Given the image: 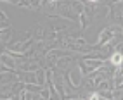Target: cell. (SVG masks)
Returning a JSON list of instances; mask_svg holds the SVG:
<instances>
[{
    "instance_id": "obj_1",
    "label": "cell",
    "mask_w": 123,
    "mask_h": 100,
    "mask_svg": "<svg viewBox=\"0 0 123 100\" xmlns=\"http://www.w3.org/2000/svg\"><path fill=\"white\" fill-rule=\"evenodd\" d=\"M113 61H114V62H120V61H121V57H120V55H114V57H113Z\"/></svg>"
}]
</instances>
